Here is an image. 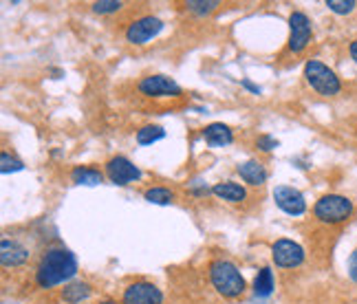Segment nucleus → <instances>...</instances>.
<instances>
[{"mask_svg":"<svg viewBox=\"0 0 357 304\" xmlns=\"http://www.w3.org/2000/svg\"><path fill=\"white\" fill-rule=\"evenodd\" d=\"M22 168H24V163L20 159L9 157L7 152H3V155H0V170H3V174H7V172H18Z\"/></svg>","mask_w":357,"mask_h":304,"instance_id":"23","label":"nucleus"},{"mask_svg":"<svg viewBox=\"0 0 357 304\" xmlns=\"http://www.w3.org/2000/svg\"><path fill=\"white\" fill-rule=\"evenodd\" d=\"M254 294L258 298H269L274 294V271L269 267H263L254 278Z\"/></svg>","mask_w":357,"mask_h":304,"instance_id":"17","label":"nucleus"},{"mask_svg":"<svg viewBox=\"0 0 357 304\" xmlns=\"http://www.w3.org/2000/svg\"><path fill=\"white\" fill-rule=\"evenodd\" d=\"M272 258L276 262V267L293 269L304 262V249L289 238H280L272 245Z\"/></svg>","mask_w":357,"mask_h":304,"instance_id":"6","label":"nucleus"},{"mask_svg":"<svg viewBox=\"0 0 357 304\" xmlns=\"http://www.w3.org/2000/svg\"><path fill=\"white\" fill-rule=\"evenodd\" d=\"M212 194L219 196L221 201H227V203H240V201H245V196H247L245 187L240 185V183H234V181L216 183L212 187Z\"/></svg>","mask_w":357,"mask_h":304,"instance_id":"15","label":"nucleus"},{"mask_svg":"<svg viewBox=\"0 0 357 304\" xmlns=\"http://www.w3.org/2000/svg\"><path fill=\"white\" fill-rule=\"evenodd\" d=\"M163 29V22L157 16H142L126 29V40L131 44H146L152 37H157Z\"/></svg>","mask_w":357,"mask_h":304,"instance_id":"8","label":"nucleus"},{"mask_svg":"<svg viewBox=\"0 0 357 304\" xmlns=\"http://www.w3.org/2000/svg\"><path fill=\"white\" fill-rule=\"evenodd\" d=\"M161 302H163L161 289L144 280L126 287L124 298H122V304H161Z\"/></svg>","mask_w":357,"mask_h":304,"instance_id":"11","label":"nucleus"},{"mask_svg":"<svg viewBox=\"0 0 357 304\" xmlns=\"http://www.w3.org/2000/svg\"><path fill=\"white\" fill-rule=\"evenodd\" d=\"M124 5L119 0H99V3H93V11L95 14H115V11H119Z\"/></svg>","mask_w":357,"mask_h":304,"instance_id":"24","label":"nucleus"},{"mask_svg":"<svg viewBox=\"0 0 357 304\" xmlns=\"http://www.w3.org/2000/svg\"><path fill=\"white\" fill-rule=\"evenodd\" d=\"M236 172L240 174V179H243L245 183H249V185H263L267 181L265 166L260 161H254V159H249L245 163H238Z\"/></svg>","mask_w":357,"mask_h":304,"instance_id":"14","label":"nucleus"},{"mask_svg":"<svg viewBox=\"0 0 357 304\" xmlns=\"http://www.w3.org/2000/svg\"><path fill=\"white\" fill-rule=\"evenodd\" d=\"M353 201L349 196H342V194H324L315 201L313 205V217L326 223V225H338L344 223L353 217Z\"/></svg>","mask_w":357,"mask_h":304,"instance_id":"3","label":"nucleus"},{"mask_svg":"<svg viewBox=\"0 0 357 304\" xmlns=\"http://www.w3.org/2000/svg\"><path fill=\"white\" fill-rule=\"evenodd\" d=\"M311 35H313V29H311L309 16L304 14V11H291V16H289V42H287L289 53H302V51L309 47Z\"/></svg>","mask_w":357,"mask_h":304,"instance_id":"5","label":"nucleus"},{"mask_svg":"<svg viewBox=\"0 0 357 304\" xmlns=\"http://www.w3.org/2000/svg\"><path fill=\"white\" fill-rule=\"evenodd\" d=\"M240 86L247 88V91H249V93H254V95H260V93H263V88H260L258 84H254L251 80H243V82H240Z\"/></svg>","mask_w":357,"mask_h":304,"instance_id":"27","label":"nucleus"},{"mask_svg":"<svg viewBox=\"0 0 357 304\" xmlns=\"http://www.w3.org/2000/svg\"><path fill=\"white\" fill-rule=\"evenodd\" d=\"M139 93L146 97H178L183 91L168 75H148L137 84Z\"/></svg>","mask_w":357,"mask_h":304,"instance_id":"7","label":"nucleus"},{"mask_svg":"<svg viewBox=\"0 0 357 304\" xmlns=\"http://www.w3.org/2000/svg\"><path fill=\"white\" fill-rule=\"evenodd\" d=\"M304 80L322 97H335L342 91V82L333 69H329L320 60H309L304 65Z\"/></svg>","mask_w":357,"mask_h":304,"instance_id":"4","label":"nucleus"},{"mask_svg":"<svg viewBox=\"0 0 357 304\" xmlns=\"http://www.w3.org/2000/svg\"><path fill=\"white\" fill-rule=\"evenodd\" d=\"M91 294H93V289L88 282H71L69 287H65V291H62V300L67 304H80Z\"/></svg>","mask_w":357,"mask_h":304,"instance_id":"16","label":"nucleus"},{"mask_svg":"<svg viewBox=\"0 0 357 304\" xmlns=\"http://www.w3.org/2000/svg\"><path fill=\"white\" fill-rule=\"evenodd\" d=\"M97 304H117V302H113V300H104V302H97Z\"/></svg>","mask_w":357,"mask_h":304,"instance_id":"29","label":"nucleus"},{"mask_svg":"<svg viewBox=\"0 0 357 304\" xmlns=\"http://www.w3.org/2000/svg\"><path fill=\"white\" fill-rule=\"evenodd\" d=\"M27 260H29L27 247L18 243V240L3 238V243H0V262H3V267H20Z\"/></svg>","mask_w":357,"mask_h":304,"instance_id":"12","label":"nucleus"},{"mask_svg":"<svg viewBox=\"0 0 357 304\" xmlns=\"http://www.w3.org/2000/svg\"><path fill=\"white\" fill-rule=\"evenodd\" d=\"M185 7L192 11V14L206 16V14H212L214 9H219L221 3H219V0H190Z\"/></svg>","mask_w":357,"mask_h":304,"instance_id":"21","label":"nucleus"},{"mask_svg":"<svg viewBox=\"0 0 357 304\" xmlns=\"http://www.w3.org/2000/svg\"><path fill=\"white\" fill-rule=\"evenodd\" d=\"M274 201L280 210L289 214V217H302V214L307 212V201H304L302 192H298L296 187L278 185L274 189Z\"/></svg>","mask_w":357,"mask_h":304,"instance_id":"10","label":"nucleus"},{"mask_svg":"<svg viewBox=\"0 0 357 304\" xmlns=\"http://www.w3.org/2000/svg\"><path fill=\"white\" fill-rule=\"evenodd\" d=\"M78 273V260L67 247H49L35 269V282L42 289L69 282Z\"/></svg>","mask_w":357,"mask_h":304,"instance_id":"1","label":"nucleus"},{"mask_svg":"<svg viewBox=\"0 0 357 304\" xmlns=\"http://www.w3.org/2000/svg\"><path fill=\"white\" fill-rule=\"evenodd\" d=\"M71 179L78 185H99L101 181H104V174H101L99 170H95V168L80 166V168H75L71 172Z\"/></svg>","mask_w":357,"mask_h":304,"instance_id":"18","label":"nucleus"},{"mask_svg":"<svg viewBox=\"0 0 357 304\" xmlns=\"http://www.w3.org/2000/svg\"><path fill=\"white\" fill-rule=\"evenodd\" d=\"M163 137H165V130L161 128V126H144V128H139L137 135H135L139 146H150V144L159 142V139H163Z\"/></svg>","mask_w":357,"mask_h":304,"instance_id":"20","label":"nucleus"},{"mask_svg":"<svg viewBox=\"0 0 357 304\" xmlns=\"http://www.w3.org/2000/svg\"><path fill=\"white\" fill-rule=\"evenodd\" d=\"M203 139H206L212 148H223V146H229L234 142V133L229 130V126H225L221 121H214V124L203 128Z\"/></svg>","mask_w":357,"mask_h":304,"instance_id":"13","label":"nucleus"},{"mask_svg":"<svg viewBox=\"0 0 357 304\" xmlns=\"http://www.w3.org/2000/svg\"><path fill=\"white\" fill-rule=\"evenodd\" d=\"M210 282L223 298H229V300L243 296L247 289L245 278L238 271L236 264L229 260H223V258L214 260L210 264Z\"/></svg>","mask_w":357,"mask_h":304,"instance_id":"2","label":"nucleus"},{"mask_svg":"<svg viewBox=\"0 0 357 304\" xmlns=\"http://www.w3.org/2000/svg\"><path fill=\"white\" fill-rule=\"evenodd\" d=\"M349 278L357 285V247L353 249V253L349 256Z\"/></svg>","mask_w":357,"mask_h":304,"instance_id":"26","label":"nucleus"},{"mask_svg":"<svg viewBox=\"0 0 357 304\" xmlns=\"http://www.w3.org/2000/svg\"><path fill=\"white\" fill-rule=\"evenodd\" d=\"M106 176L115 185H128L133 181L142 179V170H139L131 159L117 155L106 161Z\"/></svg>","mask_w":357,"mask_h":304,"instance_id":"9","label":"nucleus"},{"mask_svg":"<svg viewBox=\"0 0 357 304\" xmlns=\"http://www.w3.org/2000/svg\"><path fill=\"white\" fill-rule=\"evenodd\" d=\"M349 53H351V58L357 62V40H353V42H351V47H349Z\"/></svg>","mask_w":357,"mask_h":304,"instance_id":"28","label":"nucleus"},{"mask_svg":"<svg viewBox=\"0 0 357 304\" xmlns=\"http://www.w3.org/2000/svg\"><path fill=\"white\" fill-rule=\"evenodd\" d=\"M144 199L148 203H155V205H170L174 201V192L168 187H161V185H155V187H148L144 192Z\"/></svg>","mask_w":357,"mask_h":304,"instance_id":"19","label":"nucleus"},{"mask_svg":"<svg viewBox=\"0 0 357 304\" xmlns=\"http://www.w3.org/2000/svg\"><path fill=\"white\" fill-rule=\"evenodd\" d=\"M326 7L338 16H349L355 11L357 3L355 0H326Z\"/></svg>","mask_w":357,"mask_h":304,"instance_id":"22","label":"nucleus"},{"mask_svg":"<svg viewBox=\"0 0 357 304\" xmlns=\"http://www.w3.org/2000/svg\"><path fill=\"white\" fill-rule=\"evenodd\" d=\"M256 148L260 150V152H272L274 148H278V142L272 137V135H260L258 139H256Z\"/></svg>","mask_w":357,"mask_h":304,"instance_id":"25","label":"nucleus"}]
</instances>
